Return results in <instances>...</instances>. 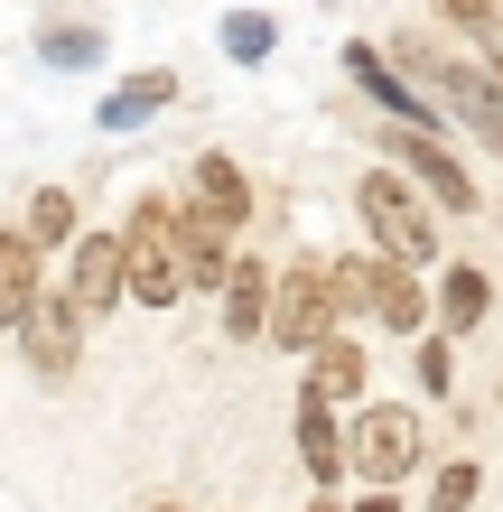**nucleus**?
Returning a JSON list of instances; mask_svg holds the SVG:
<instances>
[{
    "label": "nucleus",
    "mask_w": 503,
    "mask_h": 512,
    "mask_svg": "<svg viewBox=\"0 0 503 512\" xmlns=\"http://www.w3.org/2000/svg\"><path fill=\"white\" fill-rule=\"evenodd\" d=\"M345 66H354V84H364V94L392 112L401 131H438V103H429L410 75H392V66H382V47H345Z\"/></svg>",
    "instance_id": "nucleus-10"
},
{
    "label": "nucleus",
    "mask_w": 503,
    "mask_h": 512,
    "mask_svg": "<svg viewBox=\"0 0 503 512\" xmlns=\"http://www.w3.org/2000/svg\"><path fill=\"white\" fill-rule=\"evenodd\" d=\"M159 103H177V75H168V66L131 75V84H112V94H103V112H94V131H140Z\"/></svg>",
    "instance_id": "nucleus-14"
},
{
    "label": "nucleus",
    "mask_w": 503,
    "mask_h": 512,
    "mask_svg": "<svg viewBox=\"0 0 503 512\" xmlns=\"http://www.w3.org/2000/svg\"><path fill=\"white\" fill-rule=\"evenodd\" d=\"M438 10H448V19H466V28H476V38L494 28V0H438Z\"/></svg>",
    "instance_id": "nucleus-24"
},
{
    "label": "nucleus",
    "mask_w": 503,
    "mask_h": 512,
    "mask_svg": "<svg viewBox=\"0 0 503 512\" xmlns=\"http://www.w3.org/2000/svg\"><path fill=\"white\" fill-rule=\"evenodd\" d=\"M38 252H28V233H0V326L28 317V298H38Z\"/></svg>",
    "instance_id": "nucleus-16"
},
{
    "label": "nucleus",
    "mask_w": 503,
    "mask_h": 512,
    "mask_svg": "<svg viewBox=\"0 0 503 512\" xmlns=\"http://www.w3.org/2000/svg\"><path fill=\"white\" fill-rule=\"evenodd\" d=\"M448 373H457V354H448V336H429V345H420V382H429V391H448Z\"/></svg>",
    "instance_id": "nucleus-23"
},
{
    "label": "nucleus",
    "mask_w": 503,
    "mask_h": 512,
    "mask_svg": "<svg viewBox=\"0 0 503 512\" xmlns=\"http://www.w3.org/2000/svg\"><path fill=\"white\" fill-rule=\"evenodd\" d=\"M485 308H494V280H485V270H476V261L448 270V289H438V317H448V326H476Z\"/></svg>",
    "instance_id": "nucleus-20"
},
{
    "label": "nucleus",
    "mask_w": 503,
    "mask_h": 512,
    "mask_svg": "<svg viewBox=\"0 0 503 512\" xmlns=\"http://www.w3.org/2000/svg\"><path fill=\"white\" fill-rule=\"evenodd\" d=\"M308 391H317L327 410H336V401H354V391H364V354H354L345 336H327V345L308 354Z\"/></svg>",
    "instance_id": "nucleus-17"
},
{
    "label": "nucleus",
    "mask_w": 503,
    "mask_h": 512,
    "mask_svg": "<svg viewBox=\"0 0 503 512\" xmlns=\"http://www.w3.org/2000/svg\"><path fill=\"white\" fill-rule=\"evenodd\" d=\"M354 512H401V503H392V494H364V503H354Z\"/></svg>",
    "instance_id": "nucleus-25"
},
{
    "label": "nucleus",
    "mask_w": 503,
    "mask_h": 512,
    "mask_svg": "<svg viewBox=\"0 0 503 512\" xmlns=\"http://www.w3.org/2000/svg\"><path fill=\"white\" fill-rule=\"evenodd\" d=\"M382 140H392V159H382V168H392V177H410V187H429L438 205H448V215H476V177H466L457 159H448V149H438L429 131H382Z\"/></svg>",
    "instance_id": "nucleus-8"
},
{
    "label": "nucleus",
    "mask_w": 503,
    "mask_h": 512,
    "mask_svg": "<svg viewBox=\"0 0 503 512\" xmlns=\"http://www.w3.org/2000/svg\"><path fill=\"white\" fill-rule=\"evenodd\" d=\"M75 298V317H112L122 308V233H75V252H66V280H56Z\"/></svg>",
    "instance_id": "nucleus-9"
},
{
    "label": "nucleus",
    "mask_w": 503,
    "mask_h": 512,
    "mask_svg": "<svg viewBox=\"0 0 503 512\" xmlns=\"http://www.w3.org/2000/svg\"><path fill=\"white\" fill-rule=\"evenodd\" d=\"M196 215H205V224H224V233H233V224H252V177L233 168L224 149H205V159H196Z\"/></svg>",
    "instance_id": "nucleus-11"
},
{
    "label": "nucleus",
    "mask_w": 503,
    "mask_h": 512,
    "mask_svg": "<svg viewBox=\"0 0 503 512\" xmlns=\"http://www.w3.org/2000/svg\"><path fill=\"white\" fill-rule=\"evenodd\" d=\"M308 512H336V503H308Z\"/></svg>",
    "instance_id": "nucleus-26"
},
{
    "label": "nucleus",
    "mask_w": 503,
    "mask_h": 512,
    "mask_svg": "<svg viewBox=\"0 0 503 512\" xmlns=\"http://www.w3.org/2000/svg\"><path fill=\"white\" fill-rule=\"evenodd\" d=\"M354 205H364V224H373L382 261L420 270V261L438 252V215L420 205V187H410V177H392V168H364V187H354Z\"/></svg>",
    "instance_id": "nucleus-2"
},
{
    "label": "nucleus",
    "mask_w": 503,
    "mask_h": 512,
    "mask_svg": "<svg viewBox=\"0 0 503 512\" xmlns=\"http://www.w3.org/2000/svg\"><path fill=\"white\" fill-rule=\"evenodd\" d=\"M476 485H485V475L466 466V457H457V466H438V485H429V512H466V503H476Z\"/></svg>",
    "instance_id": "nucleus-22"
},
{
    "label": "nucleus",
    "mask_w": 503,
    "mask_h": 512,
    "mask_svg": "<svg viewBox=\"0 0 503 512\" xmlns=\"http://www.w3.org/2000/svg\"><path fill=\"white\" fill-rule=\"evenodd\" d=\"M19 233H28V252H56V243L75 252V196H66V187H38V196H28V224H19Z\"/></svg>",
    "instance_id": "nucleus-19"
},
{
    "label": "nucleus",
    "mask_w": 503,
    "mask_h": 512,
    "mask_svg": "<svg viewBox=\"0 0 503 512\" xmlns=\"http://www.w3.org/2000/svg\"><path fill=\"white\" fill-rule=\"evenodd\" d=\"M299 457H308V475H317V485H336V475H345V438H336V410L317 401V391H299Z\"/></svg>",
    "instance_id": "nucleus-15"
},
{
    "label": "nucleus",
    "mask_w": 503,
    "mask_h": 512,
    "mask_svg": "<svg viewBox=\"0 0 503 512\" xmlns=\"http://www.w3.org/2000/svg\"><path fill=\"white\" fill-rule=\"evenodd\" d=\"M336 270V308H373L382 326H401V336H420V317H429V289L410 280L401 261H327Z\"/></svg>",
    "instance_id": "nucleus-5"
},
{
    "label": "nucleus",
    "mask_w": 503,
    "mask_h": 512,
    "mask_svg": "<svg viewBox=\"0 0 503 512\" xmlns=\"http://www.w3.org/2000/svg\"><path fill=\"white\" fill-rule=\"evenodd\" d=\"M38 56H47L56 75H84V66H103V28H84V19H75V28H66V19H47V28H38Z\"/></svg>",
    "instance_id": "nucleus-18"
},
{
    "label": "nucleus",
    "mask_w": 503,
    "mask_h": 512,
    "mask_svg": "<svg viewBox=\"0 0 503 512\" xmlns=\"http://www.w3.org/2000/svg\"><path fill=\"white\" fill-rule=\"evenodd\" d=\"M345 466L364 475L373 494H392L410 466H420V419L410 410H364L354 419V438H345Z\"/></svg>",
    "instance_id": "nucleus-6"
},
{
    "label": "nucleus",
    "mask_w": 503,
    "mask_h": 512,
    "mask_svg": "<svg viewBox=\"0 0 503 512\" xmlns=\"http://www.w3.org/2000/svg\"><path fill=\"white\" fill-rule=\"evenodd\" d=\"M271 47H280V28L261 19V10H233V19H224V56H233V66H261Z\"/></svg>",
    "instance_id": "nucleus-21"
},
{
    "label": "nucleus",
    "mask_w": 503,
    "mask_h": 512,
    "mask_svg": "<svg viewBox=\"0 0 503 512\" xmlns=\"http://www.w3.org/2000/svg\"><path fill=\"white\" fill-rule=\"evenodd\" d=\"M19 354H28V373H38V382H66V373H75V354H84V317H75V298L56 289V280L28 298V317H19Z\"/></svg>",
    "instance_id": "nucleus-7"
},
{
    "label": "nucleus",
    "mask_w": 503,
    "mask_h": 512,
    "mask_svg": "<svg viewBox=\"0 0 503 512\" xmlns=\"http://www.w3.org/2000/svg\"><path fill=\"white\" fill-rule=\"evenodd\" d=\"M401 56H410V84L438 94V103H448L457 122L503 159V75H494V66H457V56H429V47H401Z\"/></svg>",
    "instance_id": "nucleus-3"
},
{
    "label": "nucleus",
    "mask_w": 503,
    "mask_h": 512,
    "mask_svg": "<svg viewBox=\"0 0 503 512\" xmlns=\"http://www.w3.org/2000/svg\"><path fill=\"white\" fill-rule=\"evenodd\" d=\"M177 270H187V289H224V270H233L224 224H205L196 205H177Z\"/></svg>",
    "instance_id": "nucleus-13"
},
{
    "label": "nucleus",
    "mask_w": 503,
    "mask_h": 512,
    "mask_svg": "<svg viewBox=\"0 0 503 512\" xmlns=\"http://www.w3.org/2000/svg\"><path fill=\"white\" fill-rule=\"evenodd\" d=\"M336 317H345V308H336V270L317 261V252H308V261H289L280 280H271V345L317 354V345L336 336Z\"/></svg>",
    "instance_id": "nucleus-4"
},
{
    "label": "nucleus",
    "mask_w": 503,
    "mask_h": 512,
    "mask_svg": "<svg viewBox=\"0 0 503 512\" xmlns=\"http://www.w3.org/2000/svg\"><path fill=\"white\" fill-rule=\"evenodd\" d=\"M224 336L233 345L271 336V270H261V261H233L224 270Z\"/></svg>",
    "instance_id": "nucleus-12"
},
{
    "label": "nucleus",
    "mask_w": 503,
    "mask_h": 512,
    "mask_svg": "<svg viewBox=\"0 0 503 512\" xmlns=\"http://www.w3.org/2000/svg\"><path fill=\"white\" fill-rule=\"evenodd\" d=\"M122 289L140 308H177L187 298V270H177V205L140 196L131 224H122Z\"/></svg>",
    "instance_id": "nucleus-1"
}]
</instances>
